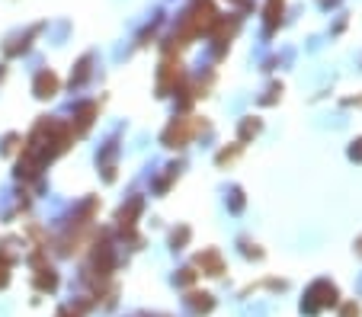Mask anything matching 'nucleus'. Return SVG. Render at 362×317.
<instances>
[{
    "label": "nucleus",
    "mask_w": 362,
    "mask_h": 317,
    "mask_svg": "<svg viewBox=\"0 0 362 317\" xmlns=\"http://www.w3.org/2000/svg\"><path fill=\"white\" fill-rule=\"evenodd\" d=\"M218 26V10H215L212 0H196L189 7V13L183 16V32H180V42L192 39L199 32H212Z\"/></svg>",
    "instance_id": "nucleus-1"
},
{
    "label": "nucleus",
    "mask_w": 362,
    "mask_h": 317,
    "mask_svg": "<svg viewBox=\"0 0 362 317\" xmlns=\"http://www.w3.org/2000/svg\"><path fill=\"white\" fill-rule=\"evenodd\" d=\"M330 304H337V289L330 282H315L311 285V292H308L305 298V311L308 314H317L321 308H330Z\"/></svg>",
    "instance_id": "nucleus-2"
},
{
    "label": "nucleus",
    "mask_w": 362,
    "mask_h": 317,
    "mask_svg": "<svg viewBox=\"0 0 362 317\" xmlns=\"http://www.w3.org/2000/svg\"><path fill=\"white\" fill-rule=\"evenodd\" d=\"M205 128V122H189V119H177V122L170 125V128L164 131V141L170 148H183L186 141L196 135V131H202Z\"/></svg>",
    "instance_id": "nucleus-3"
},
{
    "label": "nucleus",
    "mask_w": 362,
    "mask_h": 317,
    "mask_svg": "<svg viewBox=\"0 0 362 317\" xmlns=\"http://www.w3.org/2000/svg\"><path fill=\"white\" fill-rule=\"evenodd\" d=\"M180 77H183V64L180 61H167L164 68H160V97H167V93H170L173 90V83H180Z\"/></svg>",
    "instance_id": "nucleus-4"
},
{
    "label": "nucleus",
    "mask_w": 362,
    "mask_h": 317,
    "mask_svg": "<svg viewBox=\"0 0 362 317\" xmlns=\"http://www.w3.org/2000/svg\"><path fill=\"white\" fill-rule=\"evenodd\" d=\"M196 263L202 266V273H209V276H221V273H225V263H221L218 250H202Z\"/></svg>",
    "instance_id": "nucleus-5"
},
{
    "label": "nucleus",
    "mask_w": 362,
    "mask_h": 317,
    "mask_svg": "<svg viewBox=\"0 0 362 317\" xmlns=\"http://www.w3.org/2000/svg\"><path fill=\"white\" fill-rule=\"evenodd\" d=\"M58 93V77L52 74V71H42L39 77H35V97L48 100V97H55Z\"/></svg>",
    "instance_id": "nucleus-6"
},
{
    "label": "nucleus",
    "mask_w": 362,
    "mask_h": 317,
    "mask_svg": "<svg viewBox=\"0 0 362 317\" xmlns=\"http://www.w3.org/2000/svg\"><path fill=\"white\" fill-rule=\"evenodd\" d=\"M138 212H141V199H132L129 208H122V212H119V225H122V228H132Z\"/></svg>",
    "instance_id": "nucleus-7"
},
{
    "label": "nucleus",
    "mask_w": 362,
    "mask_h": 317,
    "mask_svg": "<svg viewBox=\"0 0 362 317\" xmlns=\"http://www.w3.org/2000/svg\"><path fill=\"white\" fill-rule=\"evenodd\" d=\"M212 295H205V292H202V295H199V292H192V295H189V308L192 311H212Z\"/></svg>",
    "instance_id": "nucleus-8"
},
{
    "label": "nucleus",
    "mask_w": 362,
    "mask_h": 317,
    "mask_svg": "<svg viewBox=\"0 0 362 317\" xmlns=\"http://www.w3.org/2000/svg\"><path fill=\"white\" fill-rule=\"evenodd\" d=\"M39 273L42 276L35 279V285H39V289H55V282H58L55 273H52V269H39Z\"/></svg>",
    "instance_id": "nucleus-9"
},
{
    "label": "nucleus",
    "mask_w": 362,
    "mask_h": 317,
    "mask_svg": "<svg viewBox=\"0 0 362 317\" xmlns=\"http://www.w3.org/2000/svg\"><path fill=\"white\" fill-rule=\"evenodd\" d=\"M257 131H260V122H257V119H247L244 125H240V138H250V135H257Z\"/></svg>",
    "instance_id": "nucleus-10"
},
{
    "label": "nucleus",
    "mask_w": 362,
    "mask_h": 317,
    "mask_svg": "<svg viewBox=\"0 0 362 317\" xmlns=\"http://www.w3.org/2000/svg\"><path fill=\"white\" fill-rule=\"evenodd\" d=\"M349 157H353V160H362V138L353 141V148H349Z\"/></svg>",
    "instance_id": "nucleus-11"
},
{
    "label": "nucleus",
    "mask_w": 362,
    "mask_h": 317,
    "mask_svg": "<svg viewBox=\"0 0 362 317\" xmlns=\"http://www.w3.org/2000/svg\"><path fill=\"white\" fill-rule=\"evenodd\" d=\"M343 317H359V304H346V308H343Z\"/></svg>",
    "instance_id": "nucleus-12"
},
{
    "label": "nucleus",
    "mask_w": 362,
    "mask_h": 317,
    "mask_svg": "<svg viewBox=\"0 0 362 317\" xmlns=\"http://www.w3.org/2000/svg\"><path fill=\"white\" fill-rule=\"evenodd\" d=\"M356 250H359V253H362V237H359V241H356Z\"/></svg>",
    "instance_id": "nucleus-13"
}]
</instances>
